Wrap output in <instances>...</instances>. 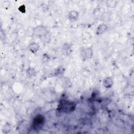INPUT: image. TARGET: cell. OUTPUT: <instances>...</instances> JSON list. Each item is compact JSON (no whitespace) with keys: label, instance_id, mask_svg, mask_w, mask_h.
Returning <instances> with one entry per match:
<instances>
[{"label":"cell","instance_id":"14","mask_svg":"<svg viewBox=\"0 0 134 134\" xmlns=\"http://www.w3.org/2000/svg\"><path fill=\"white\" fill-rule=\"evenodd\" d=\"M3 6L4 7L7 8L8 7H9V5H10V2L9 1H5L4 2H3Z\"/></svg>","mask_w":134,"mask_h":134},{"label":"cell","instance_id":"8","mask_svg":"<svg viewBox=\"0 0 134 134\" xmlns=\"http://www.w3.org/2000/svg\"><path fill=\"white\" fill-rule=\"evenodd\" d=\"M108 29V26L106 24H100L96 28V34L97 35H100L104 34Z\"/></svg>","mask_w":134,"mask_h":134},{"label":"cell","instance_id":"13","mask_svg":"<svg viewBox=\"0 0 134 134\" xmlns=\"http://www.w3.org/2000/svg\"><path fill=\"white\" fill-rule=\"evenodd\" d=\"M19 10L22 13H25L26 12V9H25V6L24 5H23L21 6H20L19 8H18Z\"/></svg>","mask_w":134,"mask_h":134},{"label":"cell","instance_id":"5","mask_svg":"<svg viewBox=\"0 0 134 134\" xmlns=\"http://www.w3.org/2000/svg\"><path fill=\"white\" fill-rule=\"evenodd\" d=\"M68 19L71 22L76 21L79 17V13L75 10H72L69 12L68 15Z\"/></svg>","mask_w":134,"mask_h":134},{"label":"cell","instance_id":"3","mask_svg":"<svg viewBox=\"0 0 134 134\" xmlns=\"http://www.w3.org/2000/svg\"><path fill=\"white\" fill-rule=\"evenodd\" d=\"M49 31L46 27L43 25L37 26L33 29V34L37 37L41 38V37L48 34Z\"/></svg>","mask_w":134,"mask_h":134},{"label":"cell","instance_id":"11","mask_svg":"<svg viewBox=\"0 0 134 134\" xmlns=\"http://www.w3.org/2000/svg\"><path fill=\"white\" fill-rule=\"evenodd\" d=\"M40 40L44 43H48L50 41L51 38H50V36L49 35V33L46 34V35L41 37V38H40Z\"/></svg>","mask_w":134,"mask_h":134},{"label":"cell","instance_id":"2","mask_svg":"<svg viewBox=\"0 0 134 134\" xmlns=\"http://www.w3.org/2000/svg\"><path fill=\"white\" fill-rule=\"evenodd\" d=\"M93 55V49L91 47H83L80 51V57L83 61L91 59Z\"/></svg>","mask_w":134,"mask_h":134},{"label":"cell","instance_id":"12","mask_svg":"<svg viewBox=\"0 0 134 134\" xmlns=\"http://www.w3.org/2000/svg\"><path fill=\"white\" fill-rule=\"evenodd\" d=\"M107 5L110 7H114L116 5L117 1H107Z\"/></svg>","mask_w":134,"mask_h":134},{"label":"cell","instance_id":"10","mask_svg":"<svg viewBox=\"0 0 134 134\" xmlns=\"http://www.w3.org/2000/svg\"><path fill=\"white\" fill-rule=\"evenodd\" d=\"M64 72V69L62 67H59L57 68L55 72H54V75L56 76H61Z\"/></svg>","mask_w":134,"mask_h":134},{"label":"cell","instance_id":"4","mask_svg":"<svg viewBox=\"0 0 134 134\" xmlns=\"http://www.w3.org/2000/svg\"><path fill=\"white\" fill-rule=\"evenodd\" d=\"M44 122V118L42 115L36 116L32 121V127L36 129L40 128Z\"/></svg>","mask_w":134,"mask_h":134},{"label":"cell","instance_id":"7","mask_svg":"<svg viewBox=\"0 0 134 134\" xmlns=\"http://www.w3.org/2000/svg\"><path fill=\"white\" fill-rule=\"evenodd\" d=\"M39 44L36 42H32L30 43L28 46V49L32 53H36L39 51Z\"/></svg>","mask_w":134,"mask_h":134},{"label":"cell","instance_id":"6","mask_svg":"<svg viewBox=\"0 0 134 134\" xmlns=\"http://www.w3.org/2000/svg\"><path fill=\"white\" fill-rule=\"evenodd\" d=\"M114 84V81L113 80L112 77L111 76H107L105 77L103 81V86L107 88H110Z\"/></svg>","mask_w":134,"mask_h":134},{"label":"cell","instance_id":"9","mask_svg":"<svg viewBox=\"0 0 134 134\" xmlns=\"http://www.w3.org/2000/svg\"><path fill=\"white\" fill-rule=\"evenodd\" d=\"M36 71L35 69L29 67L26 70V75L29 77H32L36 75Z\"/></svg>","mask_w":134,"mask_h":134},{"label":"cell","instance_id":"1","mask_svg":"<svg viewBox=\"0 0 134 134\" xmlns=\"http://www.w3.org/2000/svg\"><path fill=\"white\" fill-rule=\"evenodd\" d=\"M75 106V104L72 102L63 100L60 104V109L66 114L70 113L74 110Z\"/></svg>","mask_w":134,"mask_h":134}]
</instances>
